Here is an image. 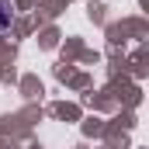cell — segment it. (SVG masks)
<instances>
[{"label":"cell","instance_id":"obj_1","mask_svg":"<svg viewBox=\"0 0 149 149\" xmlns=\"http://www.w3.org/2000/svg\"><path fill=\"white\" fill-rule=\"evenodd\" d=\"M14 21V3L10 0H0V31H7Z\"/></svg>","mask_w":149,"mask_h":149}]
</instances>
